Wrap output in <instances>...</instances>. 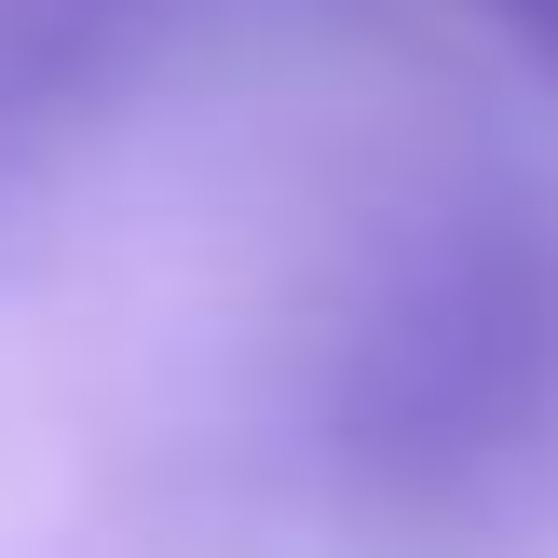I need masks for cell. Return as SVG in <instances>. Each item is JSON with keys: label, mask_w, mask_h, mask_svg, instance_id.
Here are the masks:
<instances>
[{"label": "cell", "mask_w": 558, "mask_h": 558, "mask_svg": "<svg viewBox=\"0 0 558 558\" xmlns=\"http://www.w3.org/2000/svg\"><path fill=\"white\" fill-rule=\"evenodd\" d=\"M463 14H490L518 54H545V69H558V0H463Z\"/></svg>", "instance_id": "obj_3"}, {"label": "cell", "mask_w": 558, "mask_h": 558, "mask_svg": "<svg viewBox=\"0 0 558 558\" xmlns=\"http://www.w3.org/2000/svg\"><path fill=\"white\" fill-rule=\"evenodd\" d=\"M191 0H0V150L82 123L109 82H136L178 41Z\"/></svg>", "instance_id": "obj_2"}, {"label": "cell", "mask_w": 558, "mask_h": 558, "mask_svg": "<svg viewBox=\"0 0 558 558\" xmlns=\"http://www.w3.org/2000/svg\"><path fill=\"white\" fill-rule=\"evenodd\" d=\"M558 436V232L436 218L314 354V450L354 505L450 518Z\"/></svg>", "instance_id": "obj_1"}]
</instances>
